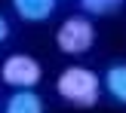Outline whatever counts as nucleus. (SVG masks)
Instances as JSON below:
<instances>
[{
    "instance_id": "nucleus-1",
    "label": "nucleus",
    "mask_w": 126,
    "mask_h": 113,
    "mask_svg": "<svg viewBox=\"0 0 126 113\" xmlns=\"http://www.w3.org/2000/svg\"><path fill=\"white\" fill-rule=\"evenodd\" d=\"M102 77H98L92 67H83V64H71L59 73L55 79V92H59L62 101H68L71 107L77 110H89L98 104L102 98Z\"/></svg>"
},
{
    "instance_id": "nucleus-2",
    "label": "nucleus",
    "mask_w": 126,
    "mask_h": 113,
    "mask_svg": "<svg viewBox=\"0 0 126 113\" xmlns=\"http://www.w3.org/2000/svg\"><path fill=\"white\" fill-rule=\"evenodd\" d=\"M95 43V24L89 15H68L55 31V46L65 55H83Z\"/></svg>"
},
{
    "instance_id": "nucleus-3",
    "label": "nucleus",
    "mask_w": 126,
    "mask_h": 113,
    "mask_svg": "<svg viewBox=\"0 0 126 113\" xmlns=\"http://www.w3.org/2000/svg\"><path fill=\"white\" fill-rule=\"evenodd\" d=\"M0 79L9 89H37L43 79V64L28 52H12L0 64Z\"/></svg>"
},
{
    "instance_id": "nucleus-4",
    "label": "nucleus",
    "mask_w": 126,
    "mask_h": 113,
    "mask_svg": "<svg viewBox=\"0 0 126 113\" xmlns=\"http://www.w3.org/2000/svg\"><path fill=\"white\" fill-rule=\"evenodd\" d=\"M12 9L22 22L28 24H40L46 18H52L55 12V0H12Z\"/></svg>"
},
{
    "instance_id": "nucleus-5",
    "label": "nucleus",
    "mask_w": 126,
    "mask_h": 113,
    "mask_svg": "<svg viewBox=\"0 0 126 113\" xmlns=\"http://www.w3.org/2000/svg\"><path fill=\"white\" fill-rule=\"evenodd\" d=\"M43 98L34 89H16L3 104V113H43Z\"/></svg>"
},
{
    "instance_id": "nucleus-6",
    "label": "nucleus",
    "mask_w": 126,
    "mask_h": 113,
    "mask_svg": "<svg viewBox=\"0 0 126 113\" xmlns=\"http://www.w3.org/2000/svg\"><path fill=\"white\" fill-rule=\"evenodd\" d=\"M105 92L114 98L117 104H126V64H111L105 70Z\"/></svg>"
},
{
    "instance_id": "nucleus-7",
    "label": "nucleus",
    "mask_w": 126,
    "mask_h": 113,
    "mask_svg": "<svg viewBox=\"0 0 126 113\" xmlns=\"http://www.w3.org/2000/svg\"><path fill=\"white\" fill-rule=\"evenodd\" d=\"M123 6V0H80V9H86L89 15H114Z\"/></svg>"
},
{
    "instance_id": "nucleus-8",
    "label": "nucleus",
    "mask_w": 126,
    "mask_h": 113,
    "mask_svg": "<svg viewBox=\"0 0 126 113\" xmlns=\"http://www.w3.org/2000/svg\"><path fill=\"white\" fill-rule=\"evenodd\" d=\"M6 40H9V22L0 15V43H6Z\"/></svg>"
}]
</instances>
